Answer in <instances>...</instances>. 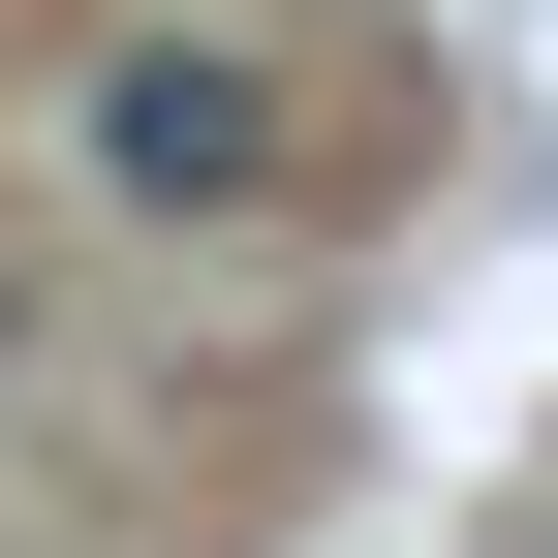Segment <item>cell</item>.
I'll list each match as a JSON object with an SVG mask.
<instances>
[{"label":"cell","mask_w":558,"mask_h":558,"mask_svg":"<svg viewBox=\"0 0 558 558\" xmlns=\"http://www.w3.org/2000/svg\"><path fill=\"white\" fill-rule=\"evenodd\" d=\"M94 186H124V218H248V186H279V62L248 32H124L94 62Z\"/></svg>","instance_id":"6da1fadb"},{"label":"cell","mask_w":558,"mask_h":558,"mask_svg":"<svg viewBox=\"0 0 558 558\" xmlns=\"http://www.w3.org/2000/svg\"><path fill=\"white\" fill-rule=\"evenodd\" d=\"M0 341H32V311H0Z\"/></svg>","instance_id":"7a4b0ae2"}]
</instances>
